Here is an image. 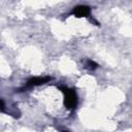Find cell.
I'll use <instances>...</instances> for the list:
<instances>
[{
    "mask_svg": "<svg viewBox=\"0 0 132 132\" xmlns=\"http://www.w3.org/2000/svg\"><path fill=\"white\" fill-rule=\"evenodd\" d=\"M60 89L62 93L64 94V105L68 109L75 108L77 105V96H76L75 91L69 88H65V87H61Z\"/></svg>",
    "mask_w": 132,
    "mask_h": 132,
    "instance_id": "6da1fadb",
    "label": "cell"
},
{
    "mask_svg": "<svg viewBox=\"0 0 132 132\" xmlns=\"http://www.w3.org/2000/svg\"><path fill=\"white\" fill-rule=\"evenodd\" d=\"M90 7L87 6V5H77L75 6L72 11H71V14L75 15L76 18H82V16H87L90 14Z\"/></svg>",
    "mask_w": 132,
    "mask_h": 132,
    "instance_id": "7a4b0ae2",
    "label": "cell"
},
{
    "mask_svg": "<svg viewBox=\"0 0 132 132\" xmlns=\"http://www.w3.org/2000/svg\"><path fill=\"white\" fill-rule=\"evenodd\" d=\"M52 79V77L50 76H44V77H33L30 78L27 81V87H35V86H40V85H44L45 82H48Z\"/></svg>",
    "mask_w": 132,
    "mask_h": 132,
    "instance_id": "3957f363",
    "label": "cell"
},
{
    "mask_svg": "<svg viewBox=\"0 0 132 132\" xmlns=\"http://www.w3.org/2000/svg\"><path fill=\"white\" fill-rule=\"evenodd\" d=\"M86 67H87L89 70H95V69L98 67V64L95 63V62L92 61V60H88L87 63H86Z\"/></svg>",
    "mask_w": 132,
    "mask_h": 132,
    "instance_id": "277c9868",
    "label": "cell"
},
{
    "mask_svg": "<svg viewBox=\"0 0 132 132\" xmlns=\"http://www.w3.org/2000/svg\"><path fill=\"white\" fill-rule=\"evenodd\" d=\"M63 132H68V131H63Z\"/></svg>",
    "mask_w": 132,
    "mask_h": 132,
    "instance_id": "5b68a950",
    "label": "cell"
}]
</instances>
